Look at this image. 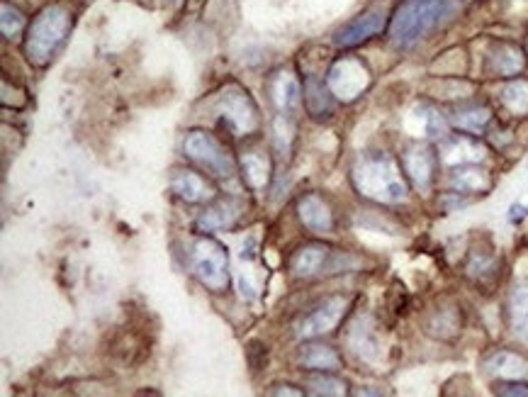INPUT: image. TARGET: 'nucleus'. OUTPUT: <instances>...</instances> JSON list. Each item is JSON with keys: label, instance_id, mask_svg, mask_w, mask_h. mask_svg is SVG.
<instances>
[{"label": "nucleus", "instance_id": "obj_31", "mask_svg": "<svg viewBox=\"0 0 528 397\" xmlns=\"http://www.w3.org/2000/svg\"><path fill=\"white\" fill-rule=\"evenodd\" d=\"M168 3H173V0H168Z\"/></svg>", "mask_w": 528, "mask_h": 397}, {"label": "nucleus", "instance_id": "obj_20", "mask_svg": "<svg viewBox=\"0 0 528 397\" xmlns=\"http://www.w3.org/2000/svg\"><path fill=\"white\" fill-rule=\"evenodd\" d=\"M482 368L499 380H528V361L514 351H494L482 363Z\"/></svg>", "mask_w": 528, "mask_h": 397}, {"label": "nucleus", "instance_id": "obj_19", "mask_svg": "<svg viewBox=\"0 0 528 397\" xmlns=\"http://www.w3.org/2000/svg\"><path fill=\"white\" fill-rule=\"evenodd\" d=\"M171 188H173V193L178 195V198L185 200V203H190V205L205 203V200H210L212 193H215L210 183H207L205 178L200 176V173L188 171V169L173 171Z\"/></svg>", "mask_w": 528, "mask_h": 397}, {"label": "nucleus", "instance_id": "obj_14", "mask_svg": "<svg viewBox=\"0 0 528 397\" xmlns=\"http://www.w3.org/2000/svg\"><path fill=\"white\" fill-rule=\"evenodd\" d=\"M268 95L280 115H292L302 103V86L292 71L280 69L268 81Z\"/></svg>", "mask_w": 528, "mask_h": 397}, {"label": "nucleus", "instance_id": "obj_22", "mask_svg": "<svg viewBox=\"0 0 528 397\" xmlns=\"http://www.w3.org/2000/svg\"><path fill=\"white\" fill-rule=\"evenodd\" d=\"M490 122H492V110L480 103L463 105V108L453 110L451 113V125L458 127L460 132L475 134V137H480V134L490 127Z\"/></svg>", "mask_w": 528, "mask_h": 397}, {"label": "nucleus", "instance_id": "obj_4", "mask_svg": "<svg viewBox=\"0 0 528 397\" xmlns=\"http://www.w3.org/2000/svg\"><path fill=\"white\" fill-rule=\"evenodd\" d=\"M190 271L210 293L229 290V254L217 239L200 237L190 246Z\"/></svg>", "mask_w": 528, "mask_h": 397}, {"label": "nucleus", "instance_id": "obj_5", "mask_svg": "<svg viewBox=\"0 0 528 397\" xmlns=\"http://www.w3.org/2000/svg\"><path fill=\"white\" fill-rule=\"evenodd\" d=\"M217 115L227 125V130L234 137H254L261 130V113L254 103L249 91L239 86V83H229L222 88L217 98Z\"/></svg>", "mask_w": 528, "mask_h": 397}, {"label": "nucleus", "instance_id": "obj_2", "mask_svg": "<svg viewBox=\"0 0 528 397\" xmlns=\"http://www.w3.org/2000/svg\"><path fill=\"white\" fill-rule=\"evenodd\" d=\"M458 13L456 0H402L390 18V42L412 49Z\"/></svg>", "mask_w": 528, "mask_h": 397}, {"label": "nucleus", "instance_id": "obj_16", "mask_svg": "<svg viewBox=\"0 0 528 397\" xmlns=\"http://www.w3.org/2000/svg\"><path fill=\"white\" fill-rule=\"evenodd\" d=\"M448 186L456 195H487L494 186L492 173L480 169L477 164L453 166L451 176H448Z\"/></svg>", "mask_w": 528, "mask_h": 397}, {"label": "nucleus", "instance_id": "obj_8", "mask_svg": "<svg viewBox=\"0 0 528 397\" xmlns=\"http://www.w3.org/2000/svg\"><path fill=\"white\" fill-rule=\"evenodd\" d=\"M370 83H373L370 69L365 66V61L358 57L339 59L327 74L329 91L336 100H341V103H353V100L361 98L370 88Z\"/></svg>", "mask_w": 528, "mask_h": 397}, {"label": "nucleus", "instance_id": "obj_13", "mask_svg": "<svg viewBox=\"0 0 528 397\" xmlns=\"http://www.w3.org/2000/svg\"><path fill=\"white\" fill-rule=\"evenodd\" d=\"M487 147L482 142L473 139V134H453V137L441 139V149H438V159L446 166H463V164H480L485 161Z\"/></svg>", "mask_w": 528, "mask_h": 397}, {"label": "nucleus", "instance_id": "obj_10", "mask_svg": "<svg viewBox=\"0 0 528 397\" xmlns=\"http://www.w3.org/2000/svg\"><path fill=\"white\" fill-rule=\"evenodd\" d=\"M438 161L441 159H438L434 149L424 142L407 144L400 156L404 176H407V181L412 183L419 193H429V190L434 188Z\"/></svg>", "mask_w": 528, "mask_h": 397}, {"label": "nucleus", "instance_id": "obj_21", "mask_svg": "<svg viewBox=\"0 0 528 397\" xmlns=\"http://www.w3.org/2000/svg\"><path fill=\"white\" fill-rule=\"evenodd\" d=\"M300 366L312 373H336L341 371L344 361L339 351L327 344H305L300 349Z\"/></svg>", "mask_w": 528, "mask_h": 397}, {"label": "nucleus", "instance_id": "obj_29", "mask_svg": "<svg viewBox=\"0 0 528 397\" xmlns=\"http://www.w3.org/2000/svg\"><path fill=\"white\" fill-rule=\"evenodd\" d=\"M497 395H511V397H528V383L526 380H502L494 388Z\"/></svg>", "mask_w": 528, "mask_h": 397}, {"label": "nucleus", "instance_id": "obj_6", "mask_svg": "<svg viewBox=\"0 0 528 397\" xmlns=\"http://www.w3.org/2000/svg\"><path fill=\"white\" fill-rule=\"evenodd\" d=\"M183 152L193 164H198L202 171H207L215 178H232L237 173V164H234L232 154L219 144L215 134L205 130L188 132L183 142Z\"/></svg>", "mask_w": 528, "mask_h": 397}, {"label": "nucleus", "instance_id": "obj_7", "mask_svg": "<svg viewBox=\"0 0 528 397\" xmlns=\"http://www.w3.org/2000/svg\"><path fill=\"white\" fill-rule=\"evenodd\" d=\"M351 310V298L346 295H329V298L319 300L307 315L300 317L295 334L297 339H319L324 334H331L341 322H344L346 312Z\"/></svg>", "mask_w": 528, "mask_h": 397}, {"label": "nucleus", "instance_id": "obj_23", "mask_svg": "<svg viewBox=\"0 0 528 397\" xmlns=\"http://www.w3.org/2000/svg\"><path fill=\"white\" fill-rule=\"evenodd\" d=\"M239 169H241V176H244V183L251 190H263L268 183H271L273 164L263 152H249L241 156Z\"/></svg>", "mask_w": 528, "mask_h": 397}, {"label": "nucleus", "instance_id": "obj_11", "mask_svg": "<svg viewBox=\"0 0 528 397\" xmlns=\"http://www.w3.org/2000/svg\"><path fill=\"white\" fill-rule=\"evenodd\" d=\"M331 251H334L331 246L319 244V242H307V244L297 246L288 261L290 273L295 278H305V281H310V278L327 276Z\"/></svg>", "mask_w": 528, "mask_h": 397}, {"label": "nucleus", "instance_id": "obj_30", "mask_svg": "<svg viewBox=\"0 0 528 397\" xmlns=\"http://www.w3.org/2000/svg\"><path fill=\"white\" fill-rule=\"evenodd\" d=\"M295 385L290 383H280V385H273L271 390H268V395H305V390H292Z\"/></svg>", "mask_w": 528, "mask_h": 397}, {"label": "nucleus", "instance_id": "obj_9", "mask_svg": "<svg viewBox=\"0 0 528 397\" xmlns=\"http://www.w3.org/2000/svg\"><path fill=\"white\" fill-rule=\"evenodd\" d=\"M390 8L385 3H375L370 8H365L358 18H353L348 25L341 27L334 35V44L339 49H353L358 44L368 42V39L378 37L380 32L387 27V20H390Z\"/></svg>", "mask_w": 528, "mask_h": 397}, {"label": "nucleus", "instance_id": "obj_28", "mask_svg": "<svg viewBox=\"0 0 528 397\" xmlns=\"http://www.w3.org/2000/svg\"><path fill=\"white\" fill-rule=\"evenodd\" d=\"M0 25H3V35L13 39L22 27H25V15H22L18 8H13L10 3H3V20H0Z\"/></svg>", "mask_w": 528, "mask_h": 397}, {"label": "nucleus", "instance_id": "obj_17", "mask_svg": "<svg viewBox=\"0 0 528 397\" xmlns=\"http://www.w3.org/2000/svg\"><path fill=\"white\" fill-rule=\"evenodd\" d=\"M507 324L511 337L528 349V281H519L511 288L507 300Z\"/></svg>", "mask_w": 528, "mask_h": 397}, {"label": "nucleus", "instance_id": "obj_24", "mask_svg": "<svg viewBox=\"0 0 528 397\" xmlns=\"http://www.w3.org/2000/svg\"><path fill=\"white\" fill-rule=\"evenodd\" d=\"M302 100H305V108L307 113L312 117H317V120H322V117H329L334 113V95H331L329 86H324L322 81H317V78L310 76L307 78V86H305V95H302Z\"/></svg>", "mask_w": 528, "mask_h": 397}, {"label": "nucleus", "instance_id": "obj_25", "mask_svg": "<svg viewBox=\"0 0 528 397\" xmlns=\"http://www.w3.org/2000/svg\"><path fill=\"white\" fill-rule=\"evenodd\" d=\"M499 100H502V108L509 115L524 117L528 115V81L524 78H514L507 86L499 91Z\"/></svg>", "mask_w": 528, "mask_h": 397}, {"label": "nucleus", "instance_id": "obj_18", "mask_svg": "<svg viewBox=\"0 0 528 397\" xmlns=\"http://www.w3.org/2000/svg\"><path fill=\"white\" fill-rule=\"evenodd\" d=\"M526 57L519 47L509 42L494 44L487 54V74L494 78H514L524 71Z\"/></svg>", "mask_w": 528, "mask_h": 397}, {"label": "nucleus", "instance_id": "obj_27", "mask_svg": "<svg viewBox=\"0 0 528 397\" xmlns=\"http://www.w3.org/2000/svg\"><path fill=\"white\" fill-rule=\"evenodd\" d=\"M305 388L310 395H348V385L331 373H314L305 380Z\"/></svg>", "mask_w": 528, "mask_h": 397}, {"label": "nucleus", "instance_id": "obj_1", "mask_svg": "<svg viewBox=\"0 0 528 397\" xmlns=\"http://www.w3.org/2000/svg\"><path fill=\"white\" fill-rule=\"evenodd\" d=\"M351 178L353 188L370 203L402 205L409 198V181L402 164L385 152L363 154L353 166Z\"/></svg>", "mask_w": 528, "mask_h": 397}, {"label": "nucleus", "instance_id": "obj_3", "mask_svg": "<svg viewBox=\"0 0 528 397\" xmlns=\"http://www.w3.org/2000/svg\"><path fill=\"white\" fill-rule=\"evenodd\" d=\"M73 25V18L64 5H47L42 13L27 27L25 54L35 66H47L66 42Z\"/></svg>", "mask_w": 528, "mask_h": 397}, {"label": "nucleus", "instance_id": "obj_12", "mask_svg": "<svg viewBox=\"0 0 528 397\" xmlns=\"http://www.w3.org/2000/svg\"><path fill=\"white\" fill-rule=\"evenodd\" d=\"M297 217H300L302 227L310 229L312 234H334L336 215L329 200L319 193H307L297 200Z\"/></svg>", "mask_w": 528, "mask_h": 397}, {"label": "nucleus", "instance_id": "obj_26", "mask_svg": "<svg viewBox=\"0 0 528 397\" xmlns=\"http://www.w3.org/2000/svg\"><path fill=\"white\" fill-rule=\"evenodd\" d=\"M426 329H429L431 334H436V337L451 339L453 334H458V329H460L458 310L456 307H441V310H436L434 315H431Z\"/></svg>", "mask_w": 528, "mask_h": 397}, {"label": "nucleus", "instance_id": "obj_15", "mask_svg": "<svg viewBox=\"0 0 528 397\" xmlns=\"http://www.w3.org/2000/svg\"><path fill=\"white\" fill-rule=\"evenodd\" d=\"M246 210V203L239 198H227V200H219V203L210 205V208H205V212L198 217V225L200 232H219V229H232L237 227L239 217L244 215Z\"/></svg>", "mask_w": 528, "mask_h": 397}]
</instances>
